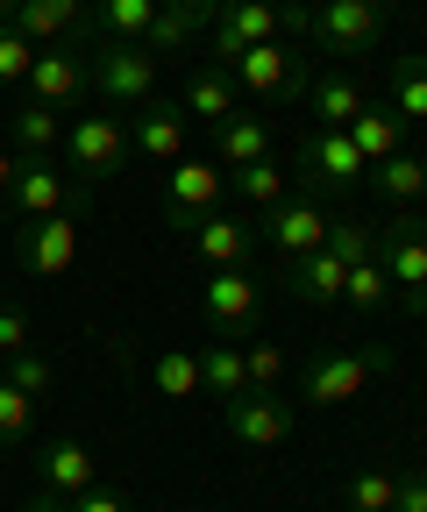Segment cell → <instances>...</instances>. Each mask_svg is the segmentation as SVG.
<instances>
[{
  "label": "cell",
  "instance_id": "cell-1",
  "mask_svg": "<svg viewBox=\"0 0 427 512\" xmlns=\"http://www.w3.org/2000/svg\"><path fill=\"white\" fill-rule=\"evenodd\" d=\"M57 157H65V178L79 192L107 185L129 171V114H114V107H79L65 121V143H57Z\"/></svg>",
  "mask_w": 427,
  "mask_h": 512
},
{
  "label": "cell",
  "instance_id": "cell-2",
  "mask_svg": "<svg viewBox=\"0 0 427 512\" xmlns=\"http://www.w3.org/2000/svg\"><path fill=\"white\" fill-rule=\"evenodd\" d=\"M228 79L235 93H250L264 107H299L314 86V64H307V43H292V36H271V43H250V50H235L228 57Z\"/></svg>",
  "mask_w": 427,
  "mask_h": 512
},
{
  "label": "cell",
  "instance_id": "cell-3",
  "mask_svg": "<svg viewBox=\"0 0 427 512\" xmlns=\"http://www.w3.org/2000/svg\"><path fill=\"white\" fill-rule=\"evenodd\" d=\"M292 171H299V185H307V200H349V192L371 178L363 150L349 143V128H307V136H299Z\"/></svg>",
  "mask_w": 427,
  "mask_h": 512
},
{
  "label": "cell",
  "instance_id": "cell-4",
  "mask_svg": "<svg viewBox=\"0 0 427 512\" xmlns=\"http://www.w3.org/2000/svg\"><path fill=\"white\" fill-rule=\"evenodd\" d=\"M378 264H385V278H392V306L427 313V214L399 207V214L378 228Z\"/></svg>",
  "mask_w": 427,
  "mask_h": 512
},
{
  "label": "cell",
  "instance_id": "cell-5",
  "mask_svg": "<svg viewBox=\"0 0 427 512\" xmlns=\"http://www.w3.org/2000/svg\"><path fill=\"white\" fill-rule=\"evenodd\" d=\"M228 207V171L214 164V157H178V164H164V228L171 235H193L207 214H221Z\"/></svg>",
  "mask_w": 427,
  "mask_h": 512
},
{
  "label": "cell",
  "instance_id": "cell-6",
  "mask_svg": "<svg viewBox=\"0 0 427 512\" xmlns=\"http://www.w3.org/2000/svg\"><path fill=\"white\" fill-rule=\"evenodd\" d=\"M392 29V8L385 0H307V43L335 50V57H363L378 50Z\"/></svg>",
  "mask_w": 427,
  "mask_h": 512
},
{
  "label": "cell",
  "instance_id": "cell-7",
  "mask_svg": "<svg viewBox=\"0 0 427 512\" xmlns=\"http://www.w3.org/2000/svg\"><path fill=\"white\" fill-rule=\"evenodd\" d=\"M93 93L114 107V114H136L143 100H157V57L143 43H100L93 36Z\"/></svg>",
  "mask_w": 427,
  "mask_h": 512
},
{
  "label": "cell",
  "instance_id": "cell-8",
  "mask_svg": "<svg viewBox=\"0 0 427 512\" xmlns=\"http://www.w3.org/2000/svg\"><path fill=\"white\" fill-rule=\"evenodd\" d=\"M385 363H392V349H321V356L299 363V399L307 406H349Z\"/></svg>",
  "mask_w": 427,
  "mask_h": 512
},
{
  "label": "cell",
  "instance_id": "cell-9",
  "mask_svg": "<svg viewBox=\"0 0 427 512\" xmlns=\"http://www.w3.org/2000/svg\"><path fill=\"white\" fill-rule=\"evenodd\" d=\"M29 100L36 107H57V114H79L86 107V93H93V64H86V50H72V43H50V50H36V64H29Z\"/></svg>",
  "mask_w": 427,
  "mask_h": 512
},
{
  "label": "cell",
  "instance_id": "cell-10",
  "mask_svg": "<svg viewBox=\"0 0 427 512\" xmlns=\"http://www.w3.org/2000/svg\"><path fill=\"white\" fill-rule=\"evenodd\" d=\"M221 427H228V441H235V448L264 456V448H278V441L299 427V406H292L285 392H242V399H228V406H221Z\"/></svg>",
  "mask_w": 427,
  "mask_h": 512
},
{
  "label": "cell",
  "instance_id": "cell-11",
  "mask_svg": "<svg viewBox=\"0 0 427 512\" xmlns=\"http://www.w3.org/2000/svg\"><path fill=\"white\" fill-rule=\"evenodd\" d=\"M200 313H207L214 342H242V335H257V320H264V292L250 285V271H207Z\"/></svg>",
  "mask_w": 427,
  "mask_h": 512
},
{
  "label": "cell",
  "instance_id": "cell-12",
  "mask_svg": "<svg viewBox=\"0 0 427 512\" xmlns=\"http://www.w3.org/2000/svg\"><path fill=\"white\" fill-rule=\"evenodd\" d=\"M15 214L22 221H50V214H86V192L65 178V164L57 157H22V171H15Z\"/></svg>",
  "mask_w": 427,
  "mask_h": 512
},
{
  "label": "cell",
  "instance_id": "cell-13",
  "mask_svg": "<svg viewBox=\"0 0 427 512\" xmlns=\"http://www.w3.org/2000/svg\"><path fill=\"white\" fill-rule=\"evenodd\" d=\"M79 256V214H50L15 228V271L22 278H65Z\"/></svg>",
  "mask_w": 427,
  "mask_h": 512
},
{
  "label": "cell",
  "instance_id": "cell-14",
  "mask_svg": "<svg viewBox=\"0 0 427 512\" xmlns=\"http://www.w3.org/2000/svg\"><path fill=\"white\" fill-rule=\"evenodd\" d=\"M328 207L321 200H278V207H264L257 214V242L271 249V256H307V249H321L328 242Z\"/></svg>",
  "mask_w": 427,
  "mask_h": 512
},
{
  "label": "cell",
  "instance_id": "cell-15",
  "mask_svg": "<svg viewBox=\"0 0 427 512\" xmlns=\"http://www.w3.org/2000/svg\"><path fill=\"white\" fill-rule=\"evenodd\" d=\"M186 143H193V121H186V107L178 100H143L136 114H129V150L136 157H150V164H178L186 157Z\"/></svg>",
  "mask_w": 427,
  "mask_h": 512
},
{
  "label": "cell",
  "instance_id": "cell-16",
  "mask_svg": "<svg viewBox=\"0 0 427 512\" xmlns=\"http://www.w3.org/2000/svg\"><path fill=\"white\" fill-rule=\"evenodd\" d=\"M8 29H22L36 50H50V43H93V8L86 0H15V15H8Z\"/></svg>",
  "mask_w": 427,
  "mask_h": 512
},
{
  "label": "cell",
  "instance_id": "cell-17",
  "mask_svg": "<svg viewBox=\"0 0 427 512\" xmlns=\"http://www.w3.org/2000/svg\"><path fill=\"white\" fill-rule=\"evenodd\" d=\"M186 256L193 264H207V271H242L257 256V221H242V214H207L193 235H186Z\"/></svg>",
  "mask_w": 427,
  "mask_h": 512
},
{
  "label": "cell",
  "instance_id": "cell-18",
  "mask_svg": "<svg viewBox=\"0 0 427 512\" xmlns=\"http://www.w3.org/2000/svg\"><path fill=\"white\" fill-rule=\"evenodd\" d=\"M278 278H285V299L328 313V306H342V278H349V264H342L335 249H307V256H278Z\"/></svg>",
  "mask_w": 427,
  "mask_h": 512
},
{
  "label": "cell",
  "instance_id": "cell-19",
  "mask_svg": "<svg viewBox=\"0 0 427 512\" xmlns=\"http://www.w3.org/2000/svg\"><path fill=\"white\" fill-rule=\"evenodd\" d=\"M271 36H278V0H221V15L207 22L214 64H228L235 50H250V43H271Z\"/></svg>",
  "mask_w": 427,
  "mask_h": 512
},
{
  "label": "cell",
  "instance_id": "cell-20",
  "mask_svg": "<svg viewBox=\"0 0 427 512\" xmlns=\"http://www.w3.org/2000/svg\"><path fill=\"white\" fill-rule=\"evenodd\" d=\"M36 484H43V491H57V498H79L86 484H100L93 448H86V441H72V434L36 441Z\"/></svg>",
  "mask_w": 427,
  "mask_h": 512
},
{
  "label": "cell",
  "instance_id": "cell-21",
  "mask_svg": "<svg viewBox=\"0 0 427 512\" xmlns=\"http://www.w3.org/2000/svg\"><path fill=\"white\" fill-rule=\"evenodd\" d=\"M207 157L221 164V171H242V164H257V157H271V121L264 114H228L221 128H207Z\"/></svg>",
  "mask_w": 427,
  "mask_h": 512
},
{
  "label": "cell",
  "instance_id": "cell-22",
  "mask_svg": "<svg viewBox=\"0 0 427 512\" xmlns=\"http://www.w3.org/2000/svg\"><path fill=\"white\" fill-rule=\"evenodd\" d=\"M178 107H186L193 128H221V121L242 107V93H235V79H228V64H200V72H186V93H178Z\"/></svg>",
  "mask_w": 427,
  "mask_h": 512
},
{
  "label": "cell",
  "instance_id": "cell-23",
  "mask_svg": "<svg viewBox=\"0 0 427 512\" xmlns=\"http://www.w3.org/2000/svg\"><path fill=\"white\" fill-rule=\"evenodd\" d=\"M349 143L363 150V164H385V157H399L406 143H413V128L392 114V107H378V100H363V114L349 121Z\"/></svg>",
  "mask_w": 427,
  "mask_h": 512
},
{
  "label": "cell",
  "instance_id": "cell-24",
  "mask_svg": "<svg viewBox=\"0 0 427 512\" xmlns=\"http://www.w3.org/2000/svg\"><path fill=\"white\" fill-rule=\"evenodd\" d=\"M228 200H242L250 214H264V207L292 200V164H278V157H257V164L228 171Z\"/></svg>",
  "mask_w": 427,
  "mask_h": 512
},
{
  "label": "cell",
  "instance_id": "cell-25",
  "mask_svg": "<svg viewBox=\"0 0 427 512\" xmlns=\"http://www.w3.org/2000/svg\"><path fill=\"white\" fill-rule=\"evenodd\" d=\"M65 121H72V114L22 100V107H15V121H8V143H15V157H57V143H65Z\"/></svg>",
  "mask_w": 427,
  "mask_h": 512
},
{
  "label": "cell",
  "instance_id": "cell-26",
  "mask_svg": "<svg viewBox=\"0 0 427 512\" xmlns=\"http://www.w3.org/2000/svg\"><path fill=\"white\" fill-rule=\"evenodd\" d=\"M363 100H371V93H363L349 72H328V79H314L307 86V107H314V128H349L356 114H363Z\"/></svg>",
  "mask_w": 427,
  "mask_h": 512
},
{
  "label": "cell",
  "instance_id": "cell-27",
  "mask_svg": "<svg viewBox=\"0 0 427 512\" xmlns=\"http://www.w3.org/2000/svg\"><path fill=\"white\" fill-rule=\"evenodd\" d=\"M86 8H93V36L100 43H143L157 0H86Z\"/></svg>",
  "mask_w": 427,
  "mask_h": 512
},
{
  "label": "cell",
  "instance_id": "cell-28",
  "mask_svg": "<svg viewBox=\"0 0 427 512\" xmlns=\"http://www.w3.org/2000/svg\"><path fill=\"white\" fill-rule=\"evenodd\" d=\"M392 114L406 128H427V50H406L392 64Z\"/></svg>",
  "mask_w": 427,
  "mask_h": 512
},
{
  "label": "cell",
  "instance_id": "cell-29",
  "mask_svg": "<svg viewBox=\"0 0 427 512\" xmlns=\"http://www.w3.org/2000/svg\"><path fill=\"white\" fill-rule=\"evenodd\" d=\"M200 392H214L221 406L250 392V370H242V342H214V349H200Z\"/></svg>",
  "mask_w": 427,
  "mask_h": 512
},
{
  "label": "cell",
  "instance_id": "cell-30",
  "mask_svg": "<svg viewBox=\"0 0 427 512\" xmlns=\"http://www.w3.org/2000/svg\"><path fill=\"white\" fill-rule=\"evenodd\" d=\"M200 29H207V22L186 15L178 0H157V15H150V29H143V50H150V57H186V43H193Z\"/></svg>",
  "mask_w": 427,
  "mask_h": 512
},
{
  "label": "cell",
  "instance_id": "cell-31",
  "mask_svg": "<svg viewBox=\"0 0 427 512\" xmlns=\"http://www.w3.org/2000/svg\"><path fill=\"white\" fill-rule=\"evenodd\" d=\"M371 185L385 192L392 207H413V200H427V157H413V150H399V157H385V164H371Z\"/></svg>",
  "mask_w": 427,
  "mask_h": 512
},
{
  "label": "cell",
  "instance_id": "cell-32",
  "mask_svg": "<svg viewBox=\"0 0 427 512\" xmlns=\"http://www.w3.org/2000/svg\"><path fill=\"white\" fill-rule=\"evenodd\" d=\"M342 306H356V313H385V306H392V278H385V264H378V249L349 264V278H342Z\"/></svg>",
  "mask_w": 427,
  "mask_h": 512
},
{
  "label": "cell",
  "instance_id": "cell-33",
  "mask_svg": "<svg viewBox=\"0 0 427 512\" xmlns=\"http://www.w3.org/2000/svg\"><path fill=\"white\" fill-rule=\"evenodd\" d=\"M150 392L157 399H193L200 392V356H186V349L150 356Z\"/></svg>",
  "mask_w": 427,
  "mask_h": 512
},
{
  "label": "cell",
  "instance_id": "cell-34",
  "mask_svg": "<svg viewBox=\"0 0 427 512\" xmlns=\"http://www.w3.org/2000/svg\"><path fill=\"white\" fill-rule=\"evenodd\" d=\"M29 441H36V399L0 377V448H29Z\"/></svg>",
  "mask_w": 427,
  "mask_h": 512
},
{
  "label": "cell",
  "instance_id": "cell-35",
  "mask_svg": "<svg viewBox=\"0 0 427 512\" xmlns=\"http://www.w3.org/2000/svg\"><path fill=\"white\" fill-rule=\"evenodd\" d=\"M0 377H8V384H15V392H29L36 406H43V399L57 392V363H50V356H36V349H22V356H8V370H0Z\"/></svg>",
  "mask_w": 427,
  "mask_h": 512
},
{
  "label": "cell",
  "instance_id": "cell-36",
  "mask_svg": "<svg viewBox=\"0 0 427 512\" xmlns=\"http://www.w3.org/2000/svg\"><path fill=\"white\" fill-rule=\"evenodd\" d=\"M342 512H392V470H356L342 484Z\"/></svg>",
  "mask_w": 427,
  "mask_h": 512
},
{
  "label": "cell",
  "instance_id": "cell-37",
  "mask_svg": "<svg viewBox=\"0 0 427 512\" xmlns=\"http://www.w3.org/2000/svg\"><path fill=\"white\" fill-rule=\"evenodd\" d=\"M242 370H250V392H278L292 363H285L278 342H250V349H242Z\"/></svg>",
  "mask_w": 427,
  "mask_h": 512
},
{
  "label": "cell",
  "instance_id": "cell-38",
  "mask_svg": "<svg viewBox=\"0 0 427 512\" xmlns=\"http://www.w3.org/2000/svg\"><path fill=\"white\" fill-rule=\"evenodd\" d=\"M29 64H36V43L22 29H0V86H22Z\"/></svg>",
  "mask_w": 427,
  "mask_h": 512
},
{
  "label": "cell",
  "instance_id": "cell-39",
  "mask_svg": "<svg viewBox=\"0 0 427 512\" xmlns=\"http://www.w3.org/2000/svg\"><path fill=\"white\" fill-rule=\"evenodd\" d=\"M392 512H427V470H399L392 477Z\"/></svg>",
  "mask_w": 427,
  "mask_h": 512
},
{
  "label": "cell",
  "instance_id": "cell-40",
  "mask_svg": "<svg viewBox=\"0 0 427 512\" xmlns=\"http://www.w3.org/2000/svg\"><path fill=\"white\" fill-rule=\"evenodd\" d=\"M29 349V313L22 306H0V363Z\"/></svg>",
  "mask_w": 427,
  "mask_h": 512
},
{
  "label": "cell",
  "instance_id": "cell-41",
  "mask_svg": "<svg viewBox=\"0 0 427 512\" xmlns=\"http://www.w3.org/2000/svg\"><path fill=\"white\" fill-rule=\"evenodd\" d=\"M72 512H136V505H129V491H114V484H86L72 498Z\"/></svg>",
  "mask_w": 427,
  "mask_h": 512
},
{
  "label": "cell",
  "instance_id": "cell-42",
  "mask_svg": "<svg viewBox=\"0 0 427 512\" xmlns=\"http://www.w3.org/2000/svg\"><path fill=\"white\" fill-rule=\"evenodd\" d=\"M22 512H72V498H57V491H43V484H36V491L22 498Z\"/></svg>",
  "mask_w": 427,
  "mask_h": 512
},
{
  "label": "cell",
  "instance_id": "cell-43",
  "mask_svg": "<svg viewBox=\"0 0 427 512\" xmlns=\"http://www.w3.org/2000/svg\"><path fill=\"white\" fill-rule=\"evenodd\" d=\"M15 171H22V157H15L8 143H0V200H8V192H15Z\"/></svg>",
  "mask_w": 427,
  "mask_h": 512
},
{
  "label": "cell",
  "instance_id": "cell-44",
  "mask_svg": "<svg viewBox=\"0 0 427 512\" xmlns=\"http://www.w3.org/2000/svg\"><path fill=\"white\" fill-rule=\"evenodd\" d=\"M178 8H186V15H200V22H214V15H221V0H178Z\"/></svg>",
  "mask_w": 427,
  "mask_h": 512
},
{
  "label": "cell",
  "instance_id": "cell-45",
  "mask_svg": "<svg viewBox=\"0 0 427 512\" xmlns=\"http://www.w3.org/2000/svg\"><path fill=\"white\" fill-rule=\"evenodd\" d=\"M8 15H15V0H0V29H8Z\"/></svg>",
  "mask_w": 427,
  "mask_h": 512
},
{
  "label": "cell",
  "instance_id": "cell-46",
  "mask_svg": "<svg viewBox=\"0 0 427 512\" xmlns=\"http://www.w3.org/2000/svg\"><path fill=\"white\" fill-rule=\"evenodd\" d=\"M186 512H221V505H186Z\"/></svg>",
  "mask_w": 427,
  "mask_h": 512
}]
</instances>
